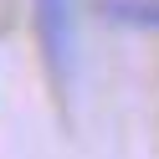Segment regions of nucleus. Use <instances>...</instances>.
Returning <instances> with one entry per match:
<instances>
[{
    "label": "nucleus",
    "mask_w": 159,
    "mask_h": 159,
    "mask_svg": "<svg viewBox=\"0 0 159 159\" xmlns=\"http://www.w3.org/2000/svg\"><path fill=\"white\" fill-rule=\"evenodd\" d=\"M103 16L118 26H139V31H159V0H103Z\"/></svg>",
    "instance_id": "nucleus-2"
},
{
    "label": "nucleus",
    "mask_w": 159,
    "mask_h": 159,
    "mask_svg": "<svg viewBox=\"0 0 159 159\" xmlns=\"http://www.w3.org/2000/svg\"><path fill=\"white\" fill-rule=\"evenodd\" d=\"M31 21H36V41H41L46 72L57 82L72 77V52H77V11L72 0H31Z\"/></svg>",
    "instance_id": "nucleus-1"
}]
</instances>
